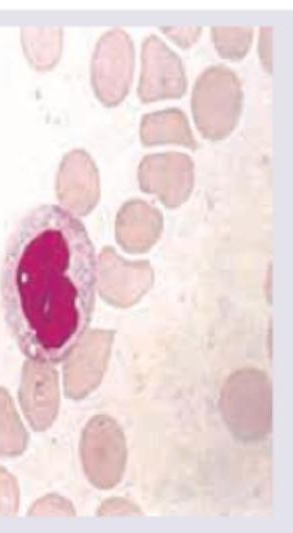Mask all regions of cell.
Segmentation results:
<instances>
[{"label": "cell", "instance_id": "8992f818", "mask_svg": "<svg viewBox=\"0 0 293 533\" xmlns=\"http://www.w3.org/2000/svg\"><path fill=\"white\" fill-rule=\"evenodd\" d=\"M141 73L137 88L143 103L181 98L187 79L181 58L158 36H148L141 51Z\"/></svg>", "mask_w": 293, "mask_h": 533}, {"label": "cell", "instance_id": "2e32d148", "mask_svg": "<svg viewBox=\"0 0 293 533\" xmlns=\"http://www.w3.org/2000/svg\"><path fill=\"white\" fill-rule=\"evenodd\" d=\"M161 31L182 49L189 48L200 36L202 27H161Z\"/></svg>", "mask_w": 293, "mask_h": 533}, {"label": "cell", "instance_id": "4fadbf2b", "mask_svg": "<svg viewBox=\"0 0 293 533\" xmlns=\"http://www.w3.org/2000/svg\"><path fill=\"white\" fill-rule=\"evenodd\" d=\"M253 28L245 26H213L211 36L218 54L228 60H241L253 40Z\"/></svg>", "mask_w": 293, "mask_h": 533}, {"label": "cell", "instance_id": "5bb4252c", "mask_svg": "<svg viewBox=\"0 0 293 533\" xmlns=\"http://www.w3.org/2000/svg\"><path fill=\"white\" fill-rule=\"evenodd\" d=\"M19 496L16 478L0 466V516H14L18 512Z\"/></svg>", "mask_w": 293, "mask_h": 533}, {"label": "cell", "instance_id": "30bf717a", "mask_svg": "<svg viewBox=\"0 0 293 533\" xmlns=\"http://www.w3.org/2000/svg\"><path fill=\"white\" fill-rule=\"evenodd\" d=\"M57 192L62 204L77 214H85L95 205L98 177L86 152L74 150L65 156L58 174Z\"/></svg>", "mask_w": 293, "mask_h": 533}, {"label": "cell", "instance_id": "7a4b0ae2", "mask_svg": "<svg viewBox=\"0 0 293 533\" xmlns=\"http://www.w3.org/2000/svg\"><path fill=\"white\" fill-rule=\"evenodd\" d=\"M242 102L241 83L233 70L223 64L206 68L192 89L195 126L205 139H225L239 121Z\"/></svg>", "mask_w": 293, "mask_h": 533}, {"label": "cell", "instance_id": "7c38bea8", "mask_svg": "<svg viewBox=\"0 0 293 533\" xmlns=\"http://www.w3.org/2000/svg\"><path fill=\"white\" fill-rule=\"evenodd\" d=\"M28 439V433L9 392L0 387V457L21 455L27 447Z\"/></svg>", "mask_w": 293, "mask_h": 533}, {"label": "cell", "instance_id": "9c48e42d", "mask_svg": "<svg viewBox=\"0 0 293 533\" xmlns=\"http://www.w3.org/2000/svg\"><path fill=\"white\" fill-rule=\"evenodd\" d=\"M109 340L103 332L83 335L68 353L64 390L68 398L81 399L99 384L106 363Z\"/></svg>", "mask_w": 293, "mask_h": 533}, {"label": "cell", "instance_id": "ba28073f", "mask_svg": "<svg viewBox=\"0 0 293 533\" xmlns=\"http://www.w3.org/2000/svg\"><path fill=\"white\" fill-rule=\"evenodd\" d=\"M192 161L179 152L146 156L139 168L142 189L156 192L169 206L182 202L192 185Z\"/></svg>", "mask_w": 293, "mask_h": 533}, {"label": "cell", "instance_id": "ac0fdd59", "mask_svg": "<svg viewBox=\"0 0 293 533\" xmlns=\"http://www.w3.org/2000/svg\"><path fill=\"white\" fill-rule=\"evenodd\" d=\"M270 32L271 28L262 27L260 33L259 53L264 67L271 71V56H270Z\"/></svg>", "mask_w": 293, "mask_h": 533}, {"label": "cell", "instance_id": "8fae6325", "mask_svg": "<svg viewBox=\"0 0 293 533\" xmlns=\"http://www.w3.org/2000/svg\"><path fill=\"white\" fill-rule=\"evenodd\" d=\"M140 139L144 146L175 143L197 149V143L185 113L168 108L145 114L140 123Z\"/></svg>", "mask_w": 293, "mask_h": 533}, {"label": "cell", "instance_id": "52a82bcc", "mask_svg": "<svg viewBox=\"0 0 293 533\" xmlns=\"http://www.w3.org/2000/svg\"><path fill=\"white\" fill-rule=\"evenodd\" d=\"M19 403L30 426L38 432L56 419L60 392L58 375L51 363L28 358L22 368Z\"/></svg>", "mask_w": 293, "mask_h": 533}, {"label": "cell", "instance_id": "e0dca14e", "mask_svg": "<svg viewBox=\"0 0 293 533\" xmlns=\"http://www.w3.org/2000/svg\"><path fill=\"white\" fill-rule=\"evenodd\" d=\"M133 507H128V503L114 498L112 500L109 499L100 506L98 510V515L100 516H107L111 514H124V513H131Z\"/></svg>", "mask_w": 293, "mask_h": 533}, {"label": "cell", "instance_id": "3957f363", "mask_svg": "<svg viewBox=\"0 0 293 533\" xmlns=\"http://www.w3.org/2000/svg\"><path fill=\"white\" fill-rule=\"evenodd\" d=\"M220 408L227 427L239 440L258 441L271 429V389L263 377L231 380L223 389Z\"/></svg>", "mask_w": 293, "mask_h": 533}, {"label": "cell", "instance_id": "9a60e30c", "mask_svg": "<svg viewBox=\"0 0 293 533\" xmlns=\"http://www.w3.org/2000/svg\"><path fill=\"white\" fill-rule=\"evenodd\" d=\"M72 504L57 494H48L38 499L29 509L28 516H74Z\"/></svg>", "mask_w": 293, "mask_h": 533}, {"label": "cell", "instance_id": "277c9868", "mask_svg": "<svg viewBox=\"0 0 293 533\" xmlns=\"http://www.w3.org/2000/svg\"><path fill=\"white\" fill-rule=\"evenodd\" d=\"M80 456L89 482L99 489L114 487L121 480L127 447L120 426L107 415H96L84 427Z\"/></svg>", "mask_w": 293, "mask_h": 533}, {"label": "cell", "instance_id": "6da1fadb", "mask_svg": "<svg viewBox=\"0 0 293 533\" xmlns=\"http://www.w3.org/2000/svg\"><path fill=\"white\" fill-rule=\"evenodd\" d=\"M96 289V259L84 225L58 205L28 212L0 271L6 323L30 359L56 363L84 335Z\"/></svg>", "mask_w": 293, "mask_h": 533}, {"label": "cell", "instance_id": "5b68a950", "mask_svg": "<svg viewBox=\"0 0 293 533\" xmlns=\"http://www.w3.org/2000/svg\"><path fill=\"white\" fill-rule=\"evenodd\" d=\"M135 66L130 36L120 28L99 39L91 63V82L96 97L107 107L118 105L128 94Z\"/></svg>", "mask_w": 293, "mask_h": 533}]
</instances>
